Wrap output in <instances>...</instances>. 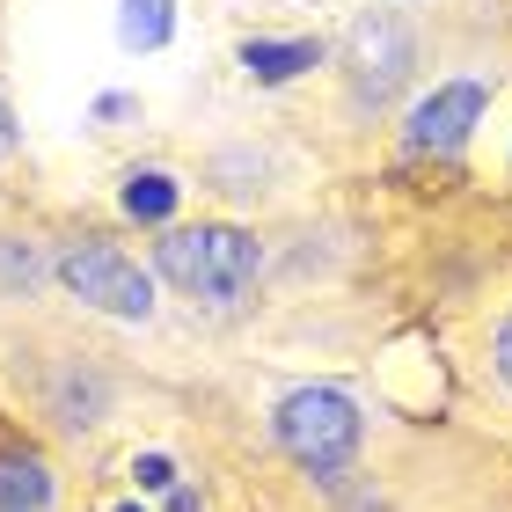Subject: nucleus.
Segmentation results:
<instances>
[{"instance_id":"1","label":"nucleus","mask_w":512,"mask_h":512,"mask_svg":"<svg viewBox=\"0 0 512 512\" xmlns=\"http://www.w3.org/2000/svg\"><path fill=\"white\" fill-rule=\"evenodd\" d=\"M154 264L169 286L198 293V300H235L249 278H256V242L242 227H169V235L154 242Z\"/></svg>"},{"instance_id":"2","label":"nucleus","mask_w":512,"mask_h":512,"mask_svg":"<svg viewBox=\"0 0 512 512\" xmlns=\"http://www.w3.org/2000/svg\"><path fill=\"white\" fill-rule=\"evenodd\" d=\"M271 432L308 476H337L344 461L359 454V410L344 403L337 388H293L286 403H278Z\"/></svg>"},{"instance_id":"3","label":"nucleus","mask_w":512,"mask_h":512,"mask_svg":"<svg viewBox=\"0 0 512 512\" xmlns=\"http://www.w3.org/2000/svg\"><path fill=\"white\" fill-rule=\"evenodd\" d=\"M59 286L74 300H88V308H103V315H125V322H147L154 315V278L139 271L125 249H110V242L59 249Z\"/></svg>"},{"instance_id":"4","label":"nucleus","mask_w":512,"mask_h":512,"mask_svg":"<svg viewBox=\"0 0 512 512\" xmlns=\"http://www.w3.org/2000/svg\"><path fill=\"white\" fill-rule=\"evenodd\" d=\"M410 66H417V44L395 15H359L352 22V37H344V81H352V96L366 110L395 103V88L410 81Z\"/></svg>"},{"instance_id":"5","label":"nucleus","mask_w":512,"mask_h":512,"mask_svg":"<svg viewBox=\"0 0 512 512\" xmlns=\"http://www.w3.org/2000/svg\"><path fill=\"white\" fill-rule=\"evenodd\" d=\"M476 125H483V81H447L410 110L403 139H410V154H461Z\"/></svg>"},{"instance_id":"6","label":"nucleus","mask_w":512,"mask_h":512,"mask_svg":"<svg viewBox=\"0 0 512 512\" xmlns=\"http://www.w3.org/2000/svg\"><path fill=\"white\" fill-rule=\"evenodd\" d=\"M242 66H249V81L278 88V81L322 66V44H315V37H249V44H242Z\"/></svg>"},{"instance_id":"7","label":"nucleus","mask_w":512,"mask_h":512,"mask_svg":"<svg viewBox=\"0 0 512 512\" xmlns=\"http://www.w3.org/2000/svg\"><path fill=\"white\" fill-rule=\"evenodd\" d=\"M52 469L44 454H0V512H44L52 505Z\"/></svg>"},{"instance_id":"8","label":"nucleus","mask_w":512,"mask_h":512,"mask_svg":"<svg viewBox=\"0 0 512 512\" xmlns=\"http://www.w3.org/2000/svg\"><path fill=\"white\" fill-rule=\"evenodd\" d=\"M169 30H176V0H125L118 37L132 44V52H154V44H169Z\"/></svg>"},{"instance_id":"9","label":"nucleus","mask_w":512,"mask_h":512,"mask_svg":"<svg viewBox=\"0 0 512 512\" xmlns=\"http://www.w3.org/2000/svg\"><path fill=\"white\" fill-rule=\"evenodd\" d=\"M125 213H132V220H169V213H176V176L132 169V176H125Z\"/></svg>"},{"instance_id":"10","label":"nucleus","mask_w":512,"mask_h":512,"mask_svg":"<svg viewBox=\"0 0 512 512\" xmlns=\"http://www.w3.org/2000/svg\"><path fill=\"white\" fill-rule=\"evenodd\" d=\"M0 286H15V293L37 286V256L22 249V242H0Z\"/></svg>"},{"instance_id":"11","label":"nucleus","mask_w":512,"mask_h":512,"mask_svg":"<svg viewBox=\"0 0 512 512\" xmlns=\"http://www.w3.org/2000/svg\"><path fill=\"white\" fill-rule=\"evenodd\" d=\"M132 476L147 483V491H169V483H176V461H169V454H139V461H132Z\"/></svg>"},{"instance_id":"12","label":"nucleus","mask_w":512,"mask_h":512,"mask_svg":"<svg viewBox=\"0 0 512 512\" xmlns=\"http://www.w3.org/2000/svg\"><path fill=\"white\" fill-rule=\"evenodd\" d=\"M491 359H498V381L512 388V315L498 322V344H491Z\"/></svg>"},{"instance_id":"13","label":"nucleus","mask_w":512,"mask_h":512,"mask_svg":"<svg viewBox=\"0 0 512 512\" xmlns=\"http://www.w3.org/2000/svg\"><path fill=\"white\" fill-rule=\"evenodd\" d=\"M8 154H15V110L0 103V161H8Z\"/></svg>"},{"instance_id":"14","label":"nucleus","mask_w":512,"mask_h":512,"mask_svg":"<svg viewBox=\"0 0 512 512\" xmlns=\"http://www.w3.org/2000/svg\"><path fill=\"white\" fill-rule=\"evenodd\" d=\"M118 512H139V505H118Z\"/></svg>"}]
</instances>
